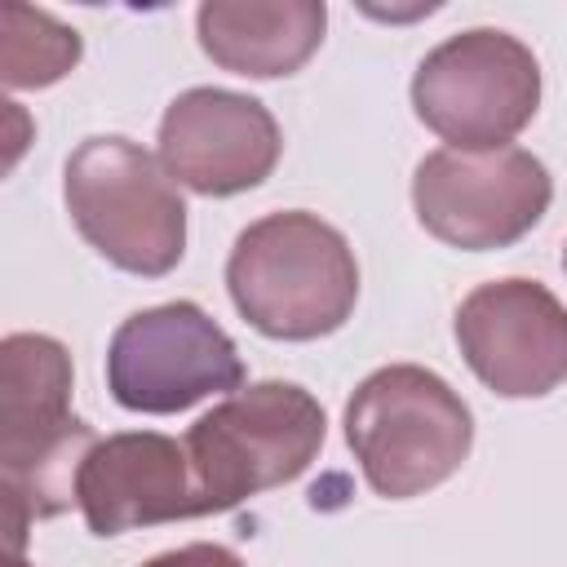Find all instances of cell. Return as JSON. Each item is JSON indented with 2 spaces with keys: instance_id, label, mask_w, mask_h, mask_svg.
<instances>
[{
  "instance_id": "8",
  "label": "cell",
  "mask_w": 567,
  "mask_h": 567,
  "mask_svg": "<svg viewBox=\"0 0 567 567\" xmlns=\"http://www.w3.org/2000/svg\"><path fill=\"white\" fill-rule=\"evenodd\" d=\"M554 182L523 146L496 151H434L416 164L412 204L421 226L465 252L505 248L523 239L549 208Z\"/></svg>"
},
{
  "instance_id": "14",
  "label": "cell",
  "mask_w": 567,
  "mask_h": 567,
  "mask_svg": "<svg viewBox=\"0 0 567 567\" xmlns=\"http://www.w3.org/2000/svg\"><path fill=\"white\" fill-rule=\"evenodd\" d=\"M142 567H244V563L221 545H182V549H168Z\"/></svg>"
},
{
  "instance_id": "3",
  "label": "cell",
  "mask_w": 567,
  "mask_h": 567,
  "mask_svg": "<svg viewBox=\"0 0 567 567\" xmlns=\"http://www.w3.org/2000/svg\"><path fill=\"white\" fill-rule=\"evenodd\" d=\"M346 443L377 496L408 501L461 470L474 421L443 377L416 363H390L350 394Z\"/></svg>"
},
{
  "instance_id": "7",
  "label": "cell",
  "mask_w": 567,
  "mask_h": 567,
  "mask_svg": "<svg viewBox=\"0 0 567 567\" xmlns=\"http://www.w3.org/2000/svg\"><path fill=\"white\" fill-rule=\"evenodd\" d=\"M106 385L120 408L168 416L208 394L244 390V359L195 301H168L137 310L115 328Z\"/></svg>"
},
{
  "instance_id": "10",
  "label": "cell",
  "mask_w": 567,
  "mask_h": 567,
  "mask_svg": "<svg viewBox=\"0 0 567 567\" xmlns=\"http://www.w3.org/2000/svg\"><path fill=\"white\" fill-rule=\"evenodd\" d=\"M159 164L195 195H239L279 164V124L257 97L186 89L159 120Z\"/></svg>"
},
{
  "instance_id": "5",
  "label": "cell",
  "mask_w": 567,
  "mask_h": 567,
  "mask_svg": "<svg viewBox=\"0 0 567 567\" xmlns=\"http://www.w3.org/2000/svg\"><path fill=\"white\" fill-rule=\"evenodd\" d=\"M323 408L292 381H257L235 390L186 434L190 474L204 514L292 483L323 447Z\"/></svg>"
},
{
  "instance_id": "6",
  "label": "cell",
  "mask_w": 567,
  "mask_h": 567,
  "mask_svg": "<svg viewBox=\"0 0 567 567\" xmlns=\"http://www.w3.org/2000/svg\"><path fill=\"white\" fill-rule=\"evenodd\" d=\"M412 106L452 151H496L532 124L540 106V66L523 40L474 27L421 58Z\"/></svg>"
},
{
  "instance_id": "15",
  "label": "cell",
  "mask_w": 567,
  "mask_h": 567,
  "mask_svg": "<svg viewBox=\"0 0 567 567\" xmlns=\"http://www.w3.org/2000/svg\"><path fill=\"white\" fill-rule=\"evenodd\" d=\"M4 567H27V563H22V554H9V558H4Z\"/></svg>"
},
{
  "instance_id": "4",
  "label": "cell",
  "mask_w": 567,
  "mask_h": 567,
  "mask_svg": "<svg viewBox=\"0 0 567 567\" xmlns=\"http://www.w3.org/2000/svg\"><path fill=\"white\" fill-rule=\"evenodd\" d=\"M75 230L128 275H168L186 252V204L164 164L128 137H89L66 159Z\"/></svg>"
},
{
  "instance_id": "1",
  "label": "cell",
  "mask_w": 567,
  "mask_h": 567,
  "mask_svg": "<svg viewBox=\"0 0 567 567\" xmlns=\"http://www.w3.org/2000/svg\"><path fill=\"white\" fill-rule=\"evenodd\" d=\"M97 447L71 416V354L40 332H13L0 346V496L4 545L22 554L27 523L75 505L80 470Z\"/></svg>"
},
{
  "instance_id": "9",
  "label": "cell",
  "mask_w": 567,
  "mask_h": 567,
  "mask_svg": "<svg viewBox=\"0 0 567 567\" xmlns=\"http://www.w3.org/2000/svg\"><path fill=\"white\" fill-rule=\"evenodd\" d=\"M456 346L505 399H536L567 381V310L536 279L478 284L456 310Z\"/></svg>"
},
{
  "instance_id": "13",
  "label": "cell",
  "mask_w": 567,
  "mask_h": 567,
  "mask_svg": "<svg viewBox=\"0 0 567 567\" xmlns=\"http://www.w3.org/2000/svg\"><path fill=\"white\" fill-rule=\"evenodd\" d=\"M80 62V35L40 9H0V80L9 89H44Z\"/></svg>"
},
{
  "instance_id": "2",
  "label": "cell",
  "mask_w": 567,
  "mask_h": 567,
  "mask_svg": "<svg viewBox=\"0 0 567 567\" xmlns=\"http://www.w3.org/2000/svg\"><path fill=\"white\" fill-rule=\"evenodd\" d=\"M235 310L275 341L337 332L359 297V266L346 235L315 213H270L252 221L226 261Z\"/></svg>"
},
{
  "instance_id": "12",
  "label": "cell",
  "mask_w": 567,
  "mask_h": 567,
  "mask_svg": "<svg viewBox=\"0 0 567 567\" xmlns=\"http://www.w3.org/2000/svg\"><path fill=\"white\" fill-rule=\"evenodd\" d=\"M323 22L328 9L319 0H284V4L208 0L195 13L199 49L217 66L252 80L301 71L323 40Z\"/></svg>"
},
{
  "instance_id": "11",
  "label": "cell",
  "mask_w": 567,
  "mask_h": 567,
  "mask_svg": "<svg viewBox=\"0 0 567 567\" xmlns=\"http://www.w3.org/2000/svg\"><path fill=\"white\" fill-rule=\"evenodd\" d=\"M75 496L93 536H120L133 527L204 514L190 456L168 434L97 439V447L80 470Z\"/></svg>"
},
{
  "instance_id": "16",
  "label": "cell",
  "mask_w": 567,
  "mask_h": 567,
  "mask_svg": "<svg viewBox=\"0 0 567 567\" xmlns=\"http://www.w3.org/2000/svg\"><path fill=\"white\" fill-rule=\"evenodd\" d=\"M563 266H567V252H563Z\"/></svg>"
}]
</instances>
